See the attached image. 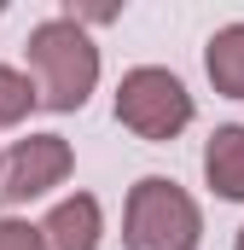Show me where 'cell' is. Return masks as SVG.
I'll return each instance as SVG.
<instances>
[{"mask_svg":"<svg viewBox=\"0 0 244 250\" xmlns=\"http://www.w3.org/2000/svg\"><path fill=\"white\" fill-rule=\"evenodd\" d=\"M23 53H29V82H35L47 111H81L87 105V93L99 82V47L87 41L81 23H70L64 12L35 23Z\"/></svg>","mask_w":244,"mask_h":250,"instance_id":"cell-1","label":"cell"},{"mask_svg":"<svg viewBox=\"0 0 244 250\" xmlns=\"http://www.w3.org/2000/svg\"><path fill=\"white\" fill-rule=\"evenodd\" d=\"M198 233H203V215L175 181L145 175L128 192V209H122V245L128 250H198Z\"/></svg>","mask_w":244,"mask_h":250,"instance_id":"cell-2","label":"cell"},{"mask_svg":"<svg viewBox=\"0 0 244 250\" xmlns=\"http://www.w3.org/2000/svg\"><path fill=\"white\" fill-rule=\"evenodd\" d=\"M117 123L134 128L140 140H175L192 123V93L175 70H157V64H140L128 70L117 87Z\"/></svg>","mask_w":244,"mask_h":250,"instance_id":"cell-3","label":"cell"},{"mask_svg":"<svg viewBox=\"0 0 244 250\" xmlns=\"http://www.w3.org/2000/svg\"><path fill=\"white\" fill-rule=\"evenodd\" d=\"M70 163L76 157H70V140L64 134H29V140H18L6 151V163H0V204L18 209V204L53 192L70 175Z\"/></svg>","mask_w":244,"mask_h":250,"instance_id":"cell-4","label":"cell"},{"mask_svg":"<svg viewBox=\"0 0 244 250\" xmlns=\"http://www.w3.org/2000/svg\"><path fill=\"white\" fill-rule=\"evenodd\" d=\"M41 233H47V250H99V233H105L99 198L70 192L64 204H53V215L41 221Z\"/></svg>","mask_w":244,"mask_h":250,"instance_id":"cell-5","label":"cell"},{"mask_svg":"<svg viewBox=\"0 0 244 250\" xmlns=\"http://www.w3.org/2000/svg\"><path fill=\"white\" fill-rule=\"evenodd\" d=\"M203 181L221 192V198H244V128L227 123L209 134V146H203Z\"/></svg>","mask_w":244,"mask_h":250,"instance_id":"cell-6","label":"cell"},{"mask_svg":"<svg viewBox=\"0 0 244 250\" xmlns=\"http://www.w3.org/2000/svg\"><path fill=\"white\" fill-rule=\"evenodd\" d=\"M203 70H209L215 93L244 99V23H227V29L209 35V47H203Z\"/></svg>","mask_w":244,"mask_h":250,"instance_id":"cell-7","label":"cell"},{"mask_svg":"<svg viewBox=\"0 0 244 250\" xmlns=\"http://www.w3.org/2000/svg\"><path fill=\"white\" fill-rule=\"evenodd\" d=\"M41 105V93H35V82L23 76V70H12V64H0V128L23 123L29 111Z\"/></svg>","mask_w":244,"mask_h":250,"instance_id":"cell-8","label":"cell"},{"mask_svg":"<svg viewBox=\"0 0 244 250\" xmlns=\"http://www.w3.org/2000/svg\"><path fill=\"white\" fill-rule=\"evenodd\" d=\"M0 250H47V233L18 215H0Z\"/></svg>","mask_w":244,"mask_h":250,"instance_id":"cell-9","label":"cell"},{"mask_svg":"<svg viewBox=\"0 0 244 250\" xmlns=\"http://www.w3.org/2000/svg\"><path fill=\"white\" fill-rule=\"evenodd\" d=\"M233 250H244V227H239V239H233Z\"/></svg>","mask_w":244,"mask_h":250,"instance_id":"cell-10","label":"cell"},{"mask_svg":"<svg viewBox=\"0 0 244 250\" xmlns=\"http://www.w3.org/2000/svg\"><path fill=\"white\" fill-rule=\"evenodd\" d=\"M0 163H6V157H0Z\"/></svg>","mask_w":244,"mask_h":250,"instance_id":"cell-11","label":"cell"}]
</instances>
